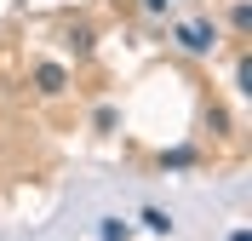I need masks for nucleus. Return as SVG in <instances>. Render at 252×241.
<instances>
[{
	"label": "nucleus",
	"instance_id": "obj_1",
	"mask_svg": "<svg viewBox=\"0 0 252 241\" xmlns=\"http://www.w3.org/2000/svg\"><path fill=\"white\" fill-rule=\"evenodd\" d=\"M178 40H184V52H212L218 46V29H212V23H184Z\"/></svg>",
	"mask_w": 252,
	"mask_h": 241
},
{
	"label": "nucleus",
	"instance_id": "obj_2",
	"mask_svg": "<svg viewBox=\"0 0 252 241\" xmlns=\"http://www.w3.org/2000/svg\"><path fill=\"white\" fill-rule=\"evenodd\" d=\"M34 86H40V92H63V86H69L63 64H40V69H34Z\"/></svg>",
	"mask_w": 252,
	"mask_h": 241
},
{
	"label": "nucleus",
	"instance_id": "obj_3",
	"mask_svg": "<svg viewBox=\"0 0 252 241\" xmlns=\"http://www.w3.org/2000/svg\"><path fill=\"white\" fill-rule=\"evenodd\" d=\"M143 224L155 230V236H172V218H166L160 207H143Z\"/></svg>",
	"mask_w": 252,
	"mask_h": 241
},
{
	"label": "nucleus",
	"instance_id": "obj_4",
	"mask_svg": "<svg viewBox=\"0 0 252 241\" xmlns=\"http://www.w3.org/2000/svg\"><path fill=\"white\" fill-rule=\"evenodd\" d=\"M235 86H241V92H252V58H241V69H235Z\"/></svg>",
	"mask_w": 252,
	"mask_h": 241
},
{
	"label": "nucleus",
	"instance_id": "obj_5",
	"mask_svg": "<svg viewBox=\"0 0 252 241\" xmlns=\"http://www.w3.org/2000/svg\"><path fill=\"white\" fill-rule=\"evenodd\" d=\"M126 236H132V230H126L121 218H109V224H103V241H126Z\"/></svg>",
	"mask_w": 252,
	"mask_h": 241
}]
</instances>
